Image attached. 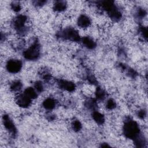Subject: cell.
<instances>
[{"mask_svg":"<svg viewBox=\"0 0 148 148\" xmlns=\"http://www.w3.org/2000/svg\"><path fill=\"white\" fill-rule=\"evenodd\" d=\"M21 66V64L18 60H12L8 62L7 68L11 72H16L18 71Z\"/></svg>","mask_w":148,"mask_h":148,"instance_id":"1","label":"cell"},{"mask_svg":"<svg viewBox=\"0 0 148 148\" xmlns=\"http://www.w3.org/2000/svg\"><path fill=\"white\" fill-rule=\"evenodd\" d=\"M90 24L89 18L86 16H81L78 20V25L82 28H88Z\"/></svg>","mask_w":148,"mask_h":148,"instance_id":"2","label":"cell"},{"mask_svg":"<svg viewBox=\"0 0 148 148\" xmlns=\"http://www.w3.org/2000/svg\"><path fill=\"white\" fill-rule=\"evenodd\" d=\"M44 106L46 108L48 109H53L55 106L54 101L52 99H47L44 102Z\"/></svg>","mask_w":148,"mask_h":148,"instance_id":"3","label":"cell"}]
</instances>
